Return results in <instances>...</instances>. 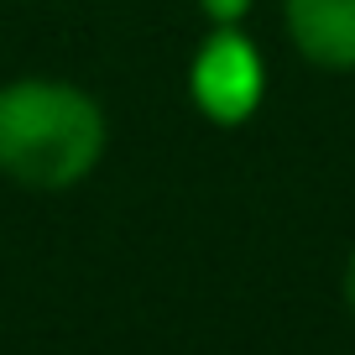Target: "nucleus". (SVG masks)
I'll list each match as a JSON object with an SVG mask.
<instances>
[{
	"mask_svg": "<svg viewBox=\"0 0 355 355\" xmlns=\"http://www.w3.org/2000/svg\"><path fill=\"white\" fill-rule=\"evenodd\" d=\"M256 0H199V11L209 26H241L245 16H251Z\"/></svg>",
	"mask_w": 355,
	"mask_h": 355,
	"instance_id": "4",
	"label": "nucleus"
},
{
	"mask_svg": "<svg viewBox=\"0 0 355 355\" xmlns=\"http://www.w3.org/2000/svg\"><path fill=\"white\" fill-rule=\"evenodd\" d=\"M266 94V63L261 47L241 26H209L189 63V100L214 125H245L261 110Z\"/></svg>",
	"mask_w": 355,
	"mask_h": 355,
	"instance_id": "2",
	"label": "nucleus"
},
{
	"mask_svg": "<svg viewBox=\"0 0 355 355\" xmlns=\"http://www.w3.org/2000/svg\"><path fill=\"white\" fill-rule=\"evenodd\" d=\"M110 146L105 105L63 78L0 84V178L32 193L78 189Z\"/></svg>",
	"mask_w": 355,
	"mask_h": 355,
	"instance_id": "1",
	"label": "nucleus"
},
{
	"mask_svg": "<svg viewBox=\"0 0 355 355\" xmlns=\"http://www.w3.org/2000/svg\"><path fill=\"white\" fill-rule=\"evenodd\" d=\"M293 53L319 73H355V0H282Z\"/></svg>",
	"mask_w": 355,
	"mask_h": 355,
	"instance_id": "3",
	"label": "nucleus"
},
{
	"mask_svg": "<svg viewBox=\"0 0 355 355\" xmlns=\"http://www.w3.org/2000/svg\"><path fill=\"white\" fill-rule=\"evenodd\" d=\"M340 288H345V309H350V319H355V245H350V256H345V277H340Z\"/></svg>",
	"mask_w": 355,
	"mask_h": 355,
	"instance_id": "5",
	"label": "nucleus"
}]
</instances>
